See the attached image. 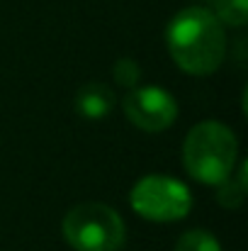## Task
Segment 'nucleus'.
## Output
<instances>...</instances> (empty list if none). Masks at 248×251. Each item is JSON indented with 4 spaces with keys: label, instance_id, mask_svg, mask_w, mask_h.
I'll return each instance as SVG.
<instances>
[{
    "label": "nucleus",
    "instance_id": "obj_1",
    "mask_svg": "<svg viewBox=\"0 0 248 251\" xmlns=\"http://www.w3.org/2000/svg\"><path fill=\"white\" fill-rule=\"evenodd\" d=\"M165 44L173 61L190 76L214 74L226 54L224 25L207 7H185L165 27Z\"/></svg>",
    "mask_w": 248,
    "mask_h": 251
},
{
    "label": "nucleus",
    "instance_id": "obj_2",
    "mask_svg": "<svg viewBox=\"0 0 248 251\" xmlns=\"http://www.w3.org/2000/svg\"><path fill=\"white\" fill-rule=\"evenodd\" d=\"M239 154V142L234 132L214 120L200 122L190 129L182 144V166L185 171L207 185H219L234 173Z\"/></svg>",
    "mask_w": 248,
    "mask_h": 251
},
{
    "label": "nucleus",
    "instance_id": "obj_3",
    "mask_svg": "<svg viewBox=\"0 0 248 251\" xmlns=\"http://www.w3.org/2000/svg\"><path fill=\"white\" fill-rule=\"evenodd\" d=\"M124 234V220L100 202L78 205L64 217V237L76 251H117Z\"/></svg>",
    "mask_w": 248,
    "mask_h": 251
},
{
    "label": "nucleus",
    "instance_id": "obj_4",
    "mask_svg": "<svg viewBox=\"0 0 248 251\" xmlns=\"http://www.w3.org/2000/svg\"><path fill=\"white\" fill-rule=\"evenodd\" d=\"M129 202L136 215L151 222L182 220L192 207V195L185 183L168 176H146L129 193Z\"/></svg>",
    "mask_w": 248,
    "mask_h": 251
},
{
    "label": "nucleus",
    "instance_id": "obj_5",
    "mask_svg": "<svg viewBox=\"0 0 248 251\" xmlns=\"http://www.w3.org/2000/svg\"><path fill=\"white\" fill-rule=\"evenodd\" d=\"M122 105L127 120L144 132H163L178 117L175 98L158 85L132 88Z\"/></svg>",
    "mask_w": 248,
    "mask_h": 251
},
{
    "label": "nucleus",
    "instance_id": "obj_6",
    "mask_svg": "<svg viewBox=\"0 0 248 251\" xmlns=\"http://www.w3.org/2000/svg\"><path fill=\"white\" fill-rule=\"evenodd\" d=\"M73 105H76L78 115L85 120H102L114 107V93L105 83H88L76 93Z\"/></svg>",
    "mask_w": 248,
    "mask_h": 251
},
{
    "label": "nucleus",
    "instance_id": "obj_7",
    "mask_svg": "<svg viewBox=\"0 0 248 251\" xmlns=\"http://www.w3.org/2000/svg\"><path fill=\"white\" fill-rule=\"evenodd\" d=\"M214 15L222 25L244 27L248 20V0H214Z\"/></svg>",
    "mask_w": 248,
    "mask_h": 251
},
{
    "label": "nucleus",
    "instance_id": "obj_8",
    "mask_svg": "<svg viewBox=\"0 0 248 251\" xmlns=\"http://www.w3.org/2000/svg\"><path fill=\"white\" fill-rule=\"evenodd\" d=\"M175 251H222V247H219V242L209 232H204V229H190V232H185L178 239Z\"/></svg>",
    "mask_w": 248,
    "mask_h": 251
},
{
    "label": "nucleus",
    "instance_id": "obj_9",
    "mask_svg": "<svg viewBox=\"0 0 248 251\" xmlns=\"http://www.w3.org/2000/svg\"><path fill=\"white\" fill-rule=\"evenodd\" d=\"M244 198H246V188H244L234 176H229L226 180H222V183H219L217 200H219V205H222V207H226V210H239V207H241V202H244Z\"/></svg>",
    "mask_w": 248,
    "mask_h": 251
},
{
    "label": "nucleus",
    "instance_id": "obj_10",
    "mask_svg": "<svg viewBox=\"0 0 248 251\" xmlns=\"http://www.w3.org/2000/svg\"><path fill=\"white\" fill-rule=\"evenodd\" d=\"M112 76H114V81L122 85V88L132 90V88H136L139 78H141V69H139V64H136L134 59L124 56V59H119V61L114 64Z\"/></svg>",
    "mask_w": 248,
    "mask_h": 251
}]
</instances>
